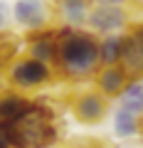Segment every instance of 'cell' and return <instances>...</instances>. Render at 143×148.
I'll list each match as a JSON object with an SVG mask.
<instances>
[{
	"label": "cell",
	"instance_id": "obj_13",
	"mask_svg": "<svg viewBox=\"0 0 143 148\" xmlns=\"http://www.w3.org/2000/svg\"><path fill=\"white\" fill-rule=\"evenodd\" d=\"M141 126H143L141 116H136V114H131L126 109H116V114H114V133L118 138L141 136Z\"/></svg>",
	"mask_w": 143,
	"mask_h": 148
},
{
	"label": "cell",
	"instance_id": "obj_15",
	"mask_svg": "<svg viewBox=\"0 0 143 148\" xmlns=\"http://www.w3.org/2000/svg\"><path fill=\"white\" fill-rule=\"evenodd\" d=\"M20 47H22V40L15 35V32H8L3 30L0 32V64H12L20 54Z\"/></svg>",
	"mask_w": 143,
	"mask_h": 148
},
{
	"label": "cell",
	"instance_id": "obj_19",
	"mask_svg": "<svg viewBox=\"0 0 143 148\" xmlns=\"http://www.w3.org/2000/svg\"><path fill=\"white\" fill-rule=\"evenodd\" d=\"M128 0H94V5H123L126 8Z\"/></svg>",
	"mask_w": 143,
	"mask_h": 148
},
{
	"label": "cell",
	"instance_id": "obj_10",
	"mask_svg": "<svg viewBox=\"0 0 143 148\" xmlns=\"http://www.w3.org/2000/svg\"><path fill=\"white\" fill-rule=\"evenodd\" d=\"M91 10H94V0H57V12L69 27L89 25Z\"/></svg>",
	"mask_w": 143,
	"mask_h": 148
},
{
	"label": "cell",
	"instance_id": "obj_16",
	"mask_svg": "<svg viewBox=\"0 0 143 148\" xmlns=\"http://www.w3.org/2000/svg\"><path fill=\"white\" fill-rule=\"evenodd\" d=\"M67 148H104V143L94 136H74V138H69Z\"/></svg>",
	"mask_w": 143,
	"mask_h": 148
},
{
	"label": "cell",
	"instance_id": "obj_4",
	"mask_svg": "<svg viewBox=\"0 0 143 148\" xmlns=\"http://www.w3.org/2000/svg\"><path fill=\"white\" fill-rule=\"evenodd\" d=\"M131 15L123 5H94L89 15V27L99 35H116L128 25Z\"/></svg>",
	"mask_w": 143,
	"mask_h": 148
},
{
	"label": "cell",
	"instance_id": "obj_20",
	"mask_svg": "<svg viewBox=\"0 0 143 148\" xmlns=\"http://www.w3.org/2000/svg\"><path fill=\"white\" fill-rule=\"evenodd\" d=\"M0 74H3V64H0Z\"/></svg>",
	"mask_w": 143,
	"mask_h": 148
},
{
	"label": "cell",
	"instance_id": "obj_17",
	"mask_svg": "<svg viewBox=\"0 0 143 148\" xmlns=\"http://www.w3.org/2000/svg\"><path fill=\"white\" fill-rule=\"evenodd\" d=\"M0 148H15V133L10 123H0Z\"/></svg>",
	"mask_w": 143,
	"mask_h": 148
},
{
	"label": "cell",
	"instance_id": "obj_14",
	"mask_svg": "<svg viewBox=\"0 0 143 148\" xmlns=\"http://www.w3.org/2000/svg\"><path fill=\"white\" fill-rule=\"evenodd\" d=\"M118 109H126L136 116H143V79H131L123 94L118 96Z\"/></svg>",
	"mask_w": 143,
	"mask_h": 148
},
{
	"label": "cell",
	"instance_id": "obj_12",
	"mask_svg": "<svg viewBox=\"0 0 143 148\" xmlns=\"http://www.w3.org/2000/svg\"><path fill=\"white\" fill-rule=\"evenodd\" d=\"M99 57H101V67H116V64H121V59H123V35L121 32L106 35L101 40Z\"/></svg>",
	"mask_w": 143,
	"mask_h": 148
},
{
	"label": "cell",
	"instance_id": "obj_7",
	"mask_svg": "<svg viewBox=\"0 0 143 148\" xmlns=\"http://www.w3.org/2000/svg\"><path fill=\"white\" fill-rule=\"evenodd\" d=\"M72 111L81 123H101L109 114V101L101 91H81L72 104Z\"/></svg>",
	"mask_w": 143,
	"mask_h": 148
},
{
	"label": "cell",
	"instance_id": "obj_5",
	"mask_svg": "<svg viewBox=\"0 0 143 148\" xmlns=\"http://www.w3.org/2000/svg\"><path fill=\"white\" fill-rule=\"evenodd\" d=\"M121 67L131 74V79H143V22H136L123 32Z\"/></svg>",
	"mask_w": 143,
	"mask_h": 148
},
{
	"label": "cell",
	"instance_id": "obj_6",
	"mask_svg": "<svg viewBox=\"0 0 143 148\" xmlns=\"http://www.w3.org/2000/svg\"><path fill=\"white\" fill-rule=\"evenodd\" d=\"M12 20L27 32H40L49 25V10L42 0H17L12 5Z\"/></svg>",
	"mask_w": 143,
	"mask_h": 148
},
{
	"label": "cell",
	"instance_id": "obj_2",
	"mask_svg": "<svg viewBox=\"0 0 143 148\" xmlns=\"http://www.w3.org/2000/svg\"><path fill=\"white\" fill-rule=\"evenodd\" d=\"M12 133H15V148H52L59 138L54 111L35 101V106L25 116L12 123Z\"/></svg>",
	"mask_w": 143,
	"mask_h": 148
},
{
	"label": "cell",
	"instance_id": "obj_1",
	"mask_svg": "<svg viewBox=\"0 0 143 148\" xmlns=\"http://www.w3.org/2000/svg\"><path fill=\"white\" fill-rule=\"evenodd\" d=\"M57 37H59V47H57L54 69L62 77L86 79L101 69V57H99L101 40H96L94 32L62 25L57 27Z\"/></svg>",
	"mask_w": 143,
	"mask_h": 148
},
{
	"label": "cell",
	"instance_id": "obj_18",
	"mask_svg": "<svg viewBox=\"0 0 143 148\" xmlns=\"http://www.w3.org/2000/svg\"><path fill=\"white\" fill-rule=\"evenodd\" d=\"M5 27H8V10H5V5L0 3V32L5 30Z\"/></svg>",
	"mask_w": 143,
	"mask_h": 148
},
{
	"label": "cell",
	"instance_id": "obj_8",
	"mask_svg": "<svg viewBox=\"0 0 143 148\" xmlns=\"http://www.w3.org/2000/svg\"><path fill=\"white\" fill-rule=\"evenodd\" d=\"M57 47H59V37L57 30H40V32H30L27 37V57L40 59L44 64H52L57 59Z\"/></svg>",
	"mask_w": 143,
	"mask_h": 148
},
{
	"label": "cell",
	"instance_id": "obj_3",
	"mask_svg": "<svg viewBox=\"0 0 143 148\" xmlns=\"http://www.w3.org/2000/svg\"><path fill=\"white\" fill-rule=\"evenodd\" d=\"M54 79V67L32 57H17L8 67V82L17 91H35Z\"/></svg>",
	"mask_w": 143,
	"mask_h": 148
},
{
	"label": "cell",
	"instance_id": "obj_9",
	"mask_svg": "<svg viewBox=\"0 0 143 148\" xmlns=\"http://www.w3.org/2000/svg\"><path fill=\"white\" fill-rule=\"evenodd\" d=\"M128 82H131V74L121 64H116V67H101L96 72V91H101L106 99L121 96L123 89L128 86Z\"/></svg>",
	"mask_w": 143,
	"mask_h": 148
},
{
	"label": "cell",
	"instance_id": "obj_11",
	"mask_svg": "<svg viewBox=\"0 0 143 148\" xmlns=\"http://www.w3.org/2000/svg\"><path fill=\"white\" fill-rule=\"evenodd\" d=\"M32 106H35V101L25 99L22 94H15V91L3 94L0 96V123H10V126L17 123Z\"/></svg>",
	"mask_w": 143,
	"mask_h": 148
}]
</instances>
